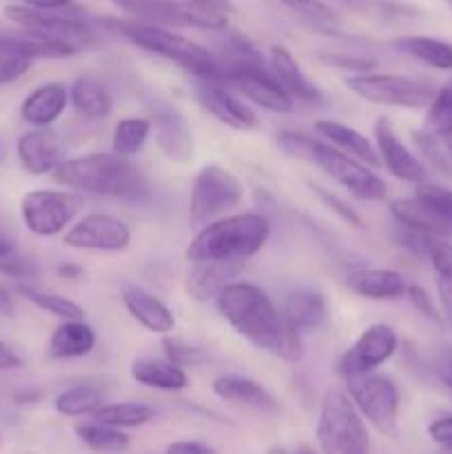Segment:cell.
<instances>
[{"label":"cell","mask_w":452,"mask_h":454,"mask_svg":"<svg viewBox=\"0 0 452 454\" xmlns=\"http://www.w3.org/2000/svg\"><path fill=\"white\" fill-rule=\"evenodd\" d=\"M217 310L222 317L255 348L275 355L284 362H300L304 341L275 309L270 297L251 282H229L220 291Z\"/></svg>","instance_id":"cell-1"},{"label":"cell","mask_w":452,"mask_h":454,"mask_svg":"<svg viewBox=\"0 0 452 454\" xmlns=\"http://www.w3.org/2000/svg\"><path fill=\"white\" fill-rule=\"evenodd\" d=\"M51 176L58 184L78 193L137 204L151 198L144 173L118 153H91L65 160Z\"/></svg>","instance_id":"cell-2"},{"label":"cell","mask_w":452,"mask_h":454,"mask_svg":"<svg viewBox=\"0 0 452 454\" xmlns=\"http://www.w3.org/2000/svg\"><path fill=\"white\" fill-rule=\"evenodd\" d=\"M277 142L286 153L300 155V158L308 160L315 167L322 168L331 180L344 186L355 198L370 200V202L386 198V182L377 173H372L368 164L344 153L341 149L332 146L331 142L317 140V137H308L304 133L295 131H282L277 136Z\"/></svg>","instance_id":"cell-3"},{"label":"cell","mask_w":452,"mask_h":454,"mask_svg":"<svg viewBox=\"0 0 452 454\" xmlns=\"http://www.w3.org/2000/svg\"><path fill=\"white\" fill-rule=\"evenodd\" d=\"M270 222L260 213H238L208 222L186 248L189 262H244L269 242Z\"/></svg>","instance_id":"cell-4"},{"label":"cell","mask_w":452,"mask_h":454,"mask_svg":"<svg viewBox=\"0 0 452 454\" xmlns=\"http://www.w3.org/2000/svg\"><path fill=\"white\" fill-rule=\"evenodd\" d=\"M105 25H109L111 31L122 34L124 38L131 40L133 44L142 47L144 51L175 62L180 69H184L193 78L224 82V69H222L220 60L208 49H204L202 44L186 38V35L175 34L168 27L149 25V22L140 20H113V18H106Z\"/></svg>","instance_id":"cell-5"},{"label":"cell","mask_w":452,"mask_h":454,"mask_svg":"<svg viewBox=\"0 0 452 454\" xmlns=\"http://www.w3.org/2000/svg\"><path fill=\"white\" fill-rule=\"evenodd\" d=\"M317 442L322 454H368L370 437L348 393L328 390L322 399L317 421Z\"/></svg>","instance_id":"cell-6"},{"label":"cell","mask_w":452,"mask_h":454,"mask_svg":"<svg viewBox=\"0 0 452 454\" xmlns=\"http://www.w3.org/2000/svg\"><path fill=\"white\" fill-rule=\"evenodd\" d=\"M244 200V184L220 164H207L195 176L191 189L189 217L193 226H207L239 207Z\"/></svg>","instance_id":"cell-7"},{"label":"cell","mask_w":452,"mask_h":454,"mask_svg":"<svg viewBox=\"0 0 452 454\" xmlns=\"http://www.w3.org/2000/svg\"><path fill=\"white\" fill-rule=\"evenodd\" d=\"M346 87L362 100L397 109H425L437 89L424 80L394 74H357L346 78Z\"/></svg>","instance_id":"cell-8"},{"label":"cell","mask_w":452,"mask_h":454,"mask_svg":"<svg viewBox=\"0 0 452 454\" xmlns=\"http://www.w3.org/2000/svg\"><path fill=\"white\" fill-rule=\"evenodd\" d=\"M346 393L363 419L370 421L381 434L394 437L401 397L397 384L390 377L375 375V372L350 377L346 380Z\"/></svg>","instance_id":"cell-9"},{"label":"cell","mask_w":452,"mask_h":454,"mask_svg":"<svg viewBox=\"0 0 452 454\" xmlns=\"http://www.w3.org/2000/svg\"><path fill=\"white\" fill-rule=\"evenodd\" d=\"M82 208V198L75 191L35 189L22 195L20 217L27 231L38 238L60 235Z\"/></svg>","instance_id":"cell-10"},{"label":"cell","mask_w":452,"mask_h":454,"mask_svg":"<svg viewBox=\"0 0 452 454\" xmlns=\"http://www.w3.org/2000/svg\"><path fill=\"white\" fill-rule=\"evenodd\" d=\"M118 9L131 13L140 22L160 27H193V29L224 31L229 16L211 13L186 0H111Z\"/></svg>","instance_id":"cell-11"},{"label":"cell","mask_w":452,"mask_h":454,"mask_svg":"<svg viewBox=\"0 0 452 454\" xmlns=\"http://www.w3.org/2000/svg\"><path fill=\"white\" fill-rule=\"evenodd\" d=\"M224 82L233 84L246 100L255 102L270 114H291L292 98L279 84L273 71L264 67V60H239L222 67Z\"/></svg>","instance_id":"cell-12"},{"label":"cell","mask_w":452,"mask_h":454,"mask_svg":"<svg viewBox=\"0 0 452 454\" xmlns=\"http://www.w3.org/2000/svg\"><path fill=\"white\" fill-rule=\"evenodd\" d=\"M4 18L20 29L40 31V34L56 35L69 40L75 47H87L93 43V29L84 18L75 12L65 9H35L29 4H7Z\"/></svg>","instance_id":"cell-13"},{"label":"cell","mask_w":452,"mask_h":454,"mask_svg":"<svg viewBox=\"0 0 452 454\" xmlns=\"http://www.w3.org/2000/svg\"><path fill=\"white\" fill-rule=\"evenodd\" d=\"M399 337L388 324H372L362 335L357 337L353 346L346 350L337 362V375L350 380V377L368 375L377 368L384 366L394 353H397Z\"/></svg>","instance_id":"cell-14"},{"label":"cell","mask_w":452,"mask_h":454,"mask_svg":"<svg viewBox=\"0 0 452 454\" xmlns=\"http://www.w3.org/2000/svg\"><path fill=\"white\" fill-rule=\"evenodd\" d=\"M131 242V231L122 220L105 213H91L65 233V244L80 251L120 253Z\"/></svg>","instance_id":"cell-15"},{"label":"cell","mask_w":452,"mask_h":454,"mask_svg":"<svg viewBox=\"0 0 452 454\" xmlns=\"http://www.w3.org/2000/svg\"><path fill=\"white\" fill-rule=\"evenodd\" d=\"M151 131L155 133L160 151L173 162H189L193 155V133L184 114L167 100H155L149 105Z\"/></svg>","instance_id":"cell-16"},{"label":"cell","mask_w":452,"mask_h":454,"mask_svg":"<svg viewBox=\"0 0 452 454\" xmlns=\"http://www.w3.org/2000/svg\"><path fill=\"white\" fill-rule=\"evenodd\" d=\"M195 98L208 114L215 115L226 127L235 129V131H253V129H257L255 111L246 102L239 100L224 82L198 80Z\"/></svg>","instance_id":"cell-17"},{"label":"cell","mask_w":452,"mask_h":454,"mask_svg":"<svg viewBox=\"0 0 452 454\" xmlns=\"http://www.w3.org/2000/svg\"><path fill=\"white\" fill-rule=\"evenodd\" d=\"M375 145L381 164H384L397 180L410 182V184H421V182H425L428 171H425L424 162L399 140L393 124L388 122V118H379L375 122Z\"/></svg>","instance_id":"cell-18"},{"label":"cell","mask_w":452,"mask_h":454,"mask_svg":"<svg viewBox=\"0 0 452 454\" xmlns=\"http://www.w3.org/2000/svg\"><path fill=\"white\" fill-rule=\"evenodd\" d=\"M16 153L22 168L31 176L53 173L66 160L60 137L49 127L22 133L16 142Z\"/></svg>","instance_id":"cell-19"},{"label":"cell","mask_w":452,"mask_h":454,"mask_svg":"<svg viewBox=\"0 0 452 454\" xmlns=\"http://www.w3.org/2000/svg\"><path fill=\"white\" fill-rule=\"evenodd\" d=\"M270 71L275 74V78L279 80L284 89H286L288 96L292 100H300L304 105H313L319 106L323 105V93L308 75L304 74V69L300 67V62L292 58V53L288 51L286 47H270Z\"/></svg>","instance_id":"cell-20"},{"label":"cell","mask_w":452,"mask_h":454,"mask_svg":"<svg viewBox=\"0 0 452 454\" xmlns=\"http://www.w3.org/2000/svg\"><path fill=\"white\" fill-rule=\"evenodd\" d=\"M122 301L129 315L146 331L155 333V335H168L175 328V317L168 310V306L146 288L137 286V284H124Z\"/></svg>","instance_id":"cell-21"},{"label":"cell","mask_w":452,"mask_h":454,"mask_svg":"<svg viewBox=\"0 0 452 454\" xmlns=\"http://www.w3.org/2000/svg\"><path fill=\"white\" fill-rule=\"evenodd\" d=\"M69 105V91L62 82H44L27 93L20 105V118L34 129L51 127L58 118L66 111Z\"/></svg>","instance_id":"cell-22"},{"label":"cell","mask_w":452,"mask_h":454,"mask_svg":"<svg viewBox=\"0 0 452 454\" xmlns=\"http://www.w3.org/2000/svg\"><path fill=\"white\" fill-rule=\"evenodd\" d=\"M242 266L244 262H191L189 275H186V293L198 301L213 300L242 270Z\"/></svg>","instance_id":"cell-23"},{"label":"cell","mask_w":452,"mask_h":454,"mask_svg":"<svg viewBox=\"0 0 452 454\" xmlns=\"http://www.w3.org/2000/svg\"><path fill=\"white\" fill-rule=\"evenodd\" d=\"M282 315L288 326L304 337L306 333L317 331L326 319V300L313 288H297L284 300Z\"/></svg>","instance_id":"cell-24"},{"label":"cell","mask_w":452,"mask_h":454,"mask_svg":"<svg viewBox=\"0 0 452 454\" xmlns=\"http://www.w3.org/2000/svg\"><path fill=\"white\" fill-rule=\"evenodd\" d=\"M390 215L397 220L399 226H406V229L419 231V233L441 239L452 238L450 222L443 220L437 211H433L419 198H399L390 202Z\"/></svg>","instance_id":"cell-25"},{"label":"cell","mask_w":452,"mask_h":454,"mask_svg":"<svg viewBox=\"0 0 452 454\" xmlns=\"http://www.w3.org/2000/svg\"><path fill=\"white\" fill-rule=\"evenodd\" d=\"M410 284L401 273L390 269H359L348 275V288L366 300H399Z\"/></svg>","instance_id":"cell-26"},{"label":"cell","mask_w":452,"mask_h":454,"mask_svg":"<svg viewBox=\"0 0 452 454\" xmlns=\"http://www.w3.org/2000/svg\"><path fill=\"white\" fill-rule=\"evenodd\" d=\"M213 393H215L222 402L238 403V406L253 408V411H277V402H275L273 395H270L264 386H260L257 381L242 375H220L213 381Z\"/></svg>","instance_id":"cell-27"},{"label":"cell","mask_w":452,"mask_h":454,"mask_svg":"<svg viewBox=\"0 0 452 454\" xmlns=\"http://www.w3.org/2000/svg\"><path fill=\"white\" fill-rule=\"evenodd\" d=\"M313 129L319 137L331 142L332 146L341 149L344 153L362 160L368 167H379L381 164L375 145L363 133H359L357 129L348 127L344 122H337V120H319V122H315Z\"/></svg>","instance_id":"cell-28"},{"label":"cell","mask_w":452,"mask_h":454,"mask_svg":"<svg viewBox=\"0 0 452 454\" xmlns=\"http://www.w3.org/2000/svg\"><path fill=\"white\" fill-rule=\"evenodd\" d=\"M96 331L82 319H65L51 333L47 353L51 359H78L96 348Z\"/></svg>","instance_id":"cell-29"},{"label":"cell","mask_w":452,"mask_h":454,"mask_svg":"<svg viewBox=\"0 0 452 454\" xmlns=\"http://www.w3.org/2000/svg\"><path fill=\"white\" fill-rule=\"evenodd\" d=\"M131 377L140 386L164 393H177L189 386V375L182 366L168 362V359L140 357L131 364Z\"/></svg>","instance_id":"cell-30"},{"label":"cell","mask_w":452,"mask_h":454,"mask_svg":"<svg viewBox=\"0 0 452 454\" xmlns=\"http://www.w3.org/2000/svg\"><path fill=\"white\" fill-rule=\"evenodd\" d=\"M69 105L87 120L109 118L113 98L109 89L96 78H78L69 89Z\"/></svg>","instance_id":"cell-31"},{"label":"cell","mask_w":452,"mask_h":454,"mask_svg":"<svg viewBox=\"0 0 452 454\" xmlns=\"http://www.w3.org/2000/svg\"><path fill=\"white\" fill-rule=\"evenodd\" d=\"M393 47L424 65L439 71H452V44L430 35H401L393 40Z\"/></svg>","instance_id":"cell-32"},{"label":"cell","mask_w":452,"mask_h":454,"mask_svg":"<svg viewBox=\"0 0 452 454\" xmlns=\"http://www.w3.org/2000/svg\"><path fill=\"white\" fill-rule=\"evenodd\" d=\"M428 260L433 266L434 284H437L441 317L452 328V244L448 239H433L428 248Z\"/></svg>","instance_id":"cell-33"},{"label":"cell","mask_w":452,"mask_h":454,"mask_svg":"<svg viewBox=\"0 0 452 454\" xmlns=\"http://www.w3.org/2000/svg\"><path fill=\"white\" fill-rule=\"evenodd\" d=\"M155 417V411L146 403H133V402H122V403H102L96 412H93V419L97 424L113 426V428H137V426L149 424Z\"/></svg>","instance_id":"cell-34"},{"label":"cell","mask_w":452,"mask_h":454,"mask_svg":"<svg viewBox=\"0 0 452 454\" xmlns=\"http://www.w3.org/2000/svg\"><path fill=\"white\" fill-rule=\"evenodd\" d=\"M16 291L25 297L27 301H31L34 306H38L40 310L49 315H56L60 319H82L84 317V310L80 309L75 301H71L69 297H62L56 295V293H47V291H40L35 288L34 284L29 282H20L16 286Z\"/></svg>","instance_id":"cell-35"},{"label":"cell","mask_w":452,"mask_h":454,"mask_svg":"<svg viewBox=\"0 0 452 454\" xmlns=\"http://www.w3.org/2000/svg\"><path fill=\"white\" fill-rule=\"evenodd\" d=\"M102 406V390L96 386H74V388L62 390L53 402L56 412L65 417H84L93 415Z\"/></svg>","instance_id":"cell-36"},{"label":"cell","mask_w":452,"mask_h":454,"mask_svg":"<svg viewBox=\"0 0 452 454\" xmlns=\"http://www.w3.org/2000/svg\"><path fill=\"white\" fill-rule=\"evenodd\" d=\"M151 136V120L149 118H122L113 129V153L122 155V158H131L136 155L142 146L146 145Z\"/></svg>","instance_id":"cell-37"},{"label":"cell","mask_w":452,"mask_h":454,"mask_svg":"<svg viewBox=\"0 0 452 454\" xmlns=\"http://www.w3.org/2000/svg\"><path fill=\"white\" fill-rule=\"evenodd\" d=\"M75 434L84 446L96 452H120L129 446V437L120 428L105 424H80L75 426Z\"/></svg>","instance_id":"cell-38"},{"label":"cell","mask_w":452,"mask_h":454,"mask_svg":"<svg viewBox=\"0 0 452 454\" xmlns=\"http://www.w3.org/2000/svg\"><path fill=\"white\" fill-rule=\"evenodd\" d=\"M425 131L439 137L452 133V80L437 89L433 102L425 106Z\"/></svg>","instance_id":"cell-39"},{"label":"cell","mask_w":452,"mask_h":454,"mask_svg":"<svg viewBox=\"0 0 452 454\" xmlns=\"http://www.w3.org/2000/svg\"><path fill=\"white\" fill-rule=\"evenodd\" d=\"M412 140H415L417 149H419V153L424 155L425 162H428L434 171H439L441 176L450 177L452 180V158L450 153H448L443 137L434 136V133L425 131L424 129V131L412 133Z\"/></svg>","instance_id":"cell-40"},{"label":"cell","mask_w":452,"mask_h":454,"mask_svg":"<svg viewBox=\"0 0 452 454\" xmlns=\"http://www.w3.org/2000/svg\"><path fill=\"white\" fill-rule=\"evenodd\" d=\"M282 3L284 7L291 9L292 13L301 18V20L308 22L310 27H322V25H331L335 20V13L332 9L328 7L326 3L322 0H277Z\"/></svg>","instance_id":"cell-41"},{"label":"cell","mask_w":452,"mask_h":454,"mask_svg":"<svg viewBox=\"0 0 452 454\" xmlns=\"http://www.w3.org/2000/svg\"><path fill=\"white\" fill-rule=\"evenodd\" d=\"M415 198H419L421 202L428 204L433 211H437L443 220L452 224V191L450 189L439 184H430V182H421V184H417Z\"/></svg>","instance_id":"cell-42"},{"label":"cell","mask_w":452,"mask_h":454,"mask_svg":"<svg viewBox=\"0 0 452 454\" xmlns=\"http://www.w3.org/2000/svg\"><path fill=\"white\" fill-rule=\"evenodd\" d=\"M164 346V355H167L168 362L177 364V366L186 368V366H195V364L202 362V350L193 348L186 341L175 340V337H164L162 341Z\"/></svg>","instance_id":"cell-43"},{"label":"cell","mask_w":452,"mask_h":454,"mask_svg":"<svg viewBox=\"0 0 452 454\" xmlns=\"http://www.w3.org/2000/svg\"><path fill=\"white\" fill-rule=\"evenodd\" d=\"M310 189H313L315 193L319 195V200H322V202L326 204V207H331V211H335L337 215L341 217V220L348 222L350 226H362V217H359L357 213H355L353 208H350L348 204L344 202V200L337 198L335 193H331V191L322 189V186H317V184H310Z\"/></svg>","instance_id":"cell-44"},{"label":"cell","mask_w":452,"mask_h":454,"mask_svg":"<svg viewBox=\"0 0 452 454\" xmlns=\"http://www.w3.org/2000/svg\"><path fill=\"white\" fill-rule=\"evenodd\" d=\"M0 273L9 275V278H16V279H31L38 275V269H35V264L31 260H27V257H20L18 253H13V255L3 257V260H0Z\"/></svg>","instance_id":"cell-45"},{"label":"cell","mask_w":452,"mask_h":454,"mask_svg":"<svg viewBox=\"0 0 452 454\" xmlns=\"http://www.w3.org/2000/svg\"><path fill=\"white\" fill-rule=\"evenodd\" d=\"M406 295H408V300H410V304L415 306V310H419V313L424 315V317L433 319V322H437V324L443 322V317L437 313V309H434L433 300H430L428 293H425L424 288L417 286V284H410V286H408Z\"/></svg>","instance_id":"cell-46"},{"label":"cell","mask_w":452,"mask_h":454,"mask_svg":"<svg viewBox=\"0 0 452 454\" xmlns=\"http://www.w3.org/2000/svg\"><path fill=\"white\" fill-rule=\"evenodd\" d=\"M428 434L434 443H439V446L452 452V415L434 419L428 426Z\"/></svg>","instance_id":"cell-47"},{"label":"cell","mask_w":452,"mask_h":454,"mask_svg":"<svg viewBox=\"0 0 452 454\" xmlns=\"http://www.w3.org/2000/svg\"><path fill=\"white\" fill-rule=\"evenodd\" d=\"M434 372L441 380V384L452 393V346L439 350L437 357H434Z\"/></svg>","instance_id":"cell-48"},{"label":"cell","mask_w":452,"mask_h":454,"mask_svg":"<svg viewBox=\"0 0 452 454\" xmlns=\"http://www.w3.org/2000/svg\"><path fill=\"white\" fill-rule=\"evenodd\" d=\"M18 368H22V357L12 348V346L0 341V371L7 372V371H18Z\"/></svg>","instance_id":"cell-49"},{"label":"cell","mask_w":452,"mask_h":454,"mask_svg":"<svg viewBox=\"0 0 452 454\" xmlns=\"http://www.w3.org/2000/svg\"><path fill=\"white\" fill-rule=\"evenodd\" d=\"M167 454H215L199 442H175L167 448Z\"/></svg>","instance_id":"cell-50"},{"label":"cell","mask_w":452,"mask_h":454,"mask_svg":"<svg viewBox=\"0 0 452 454\" xmlns=\"http://www.w3.org/2000/svg\"><path fill=\"white\" fill-rule=\"evenodd\" d=\"M191 3H195L198 7L207 9V12L211 13H220V16H229V13H233V4H230V0H191Z\"/></svg>","instance_id":"cell-51"},{"label":"cell","mask_w":452,"mask_h":454,"mask_svg":"<svg viewBox=\"0 0 452 454\" xmlns=\"http://www.w3.org/2000/svg\"><path fill=\"white\" fill-rule=\"evenodd\" d=\"M13 313H16V304H13L12 293L4 286H0V315L3 317H13Z\"/></svg>","instance_id":"cell-52"},{"label":"cell","mask_w":452,"mask_h":454,"mask_svg":"<svg viewBox=\"0 0 452 454\" xmlns=\"http://www.w3.org/2000/svg\"><path fill=\"white\" fill-rule=\"evenodd\" d=\"M25 4L35 9H66L71 0H25Z\"/></svg>","instance_id":"cell-53"},{"label":"cell","mask_w":452,"mask_h":454,"mask_svg":"<svg viewBox=\"0 0 452 454\" xmlns=\"http://www.w3.org/2000/svg\"><path fill=\"white\" fill-rule=\"evenodd\" d=\"M13 253H16V244H13V239L9 238V235H4L3 231H0V260L13 255Z\"/></svg>","instance_id":"cell-54"},{"label":"cell","mask_w":452,"mask_h":454,"mask_svg":"<svg viewBox=\"0 0 452 454\" xmlns=\"http://www.w3.org/2000/svg\"><path fill=\"white\" fill-rule=\"evenodd\" d=\"M58 273H60L62 278H66V279H78L80 275H82V269H80V266H75V264H62L60 269H58Z\"/></svg>","instance_id":"cell-55"},{"label":"cell","mask_w":452,"mask_h":454,"mask_svg":"<svg viewBox=\"0 0 452 454\" xmlns=\"http://www.w3.org/2000/svg\"><path fill=\"white\" fill-rule=\"evenodd\" d=\"M341 3L350 4V7H363V4H366V0H341Z\"/></svg>","instance_id":"cell-56"},{"label":"cell","mask_w":452,"mask_h":454,"mask_svg":"<svg viewBox=\"0 0 452 454\" xmlns=\"http://www.w3.org/2000/svg\"><path fill=\"white\" fill-rule=\"evenodd\" d=\"M443 142H446V149H448V153H450V158H452V133H450V136L443 137Z\"/></svg>","instance_id":"cell-57"},{"label":"cell","mask_w":452,"mask_h":454,"mask_svg":"<svg viewBox=\"0 0 452 454\" xmlns=\"http://www.w3.org/2000/svg\"><path fill=\"white\" fill-rule=\"evenodd\" d=\"M297 454H317L313 450V448H308V446H301L300 450H297Z\"/></svg>","instance_id":"cell-58"},{"label":"cell","mask_w":452,"mask_h":454,"mask_svg":"<svg viewBox=\"0 0 452 454\" xmlns=\"http://www.w3.org/2000/svg\"><path fill=\"white\" fill-rule=\"evenodd\" d=\"M269 454H288V452L284 450V448H277V446H275V448H270Z\"/></svg>","instance_id":"cell-59"},{"label":"cell","mask_w":452,"mask_h":454,"mask_svg":"<svg viewBox=\"0 0 452 454\" xmlns=\"http://www.w3.org/2000/svg\"><path fill=\"white\" fill-rule=\"evenodd\" d=\"M446 3H448V4H450V7H452V0H446Z\"/></svg>","instance_id":"cell-60"}]
</instances>
